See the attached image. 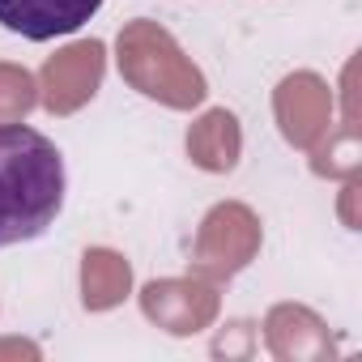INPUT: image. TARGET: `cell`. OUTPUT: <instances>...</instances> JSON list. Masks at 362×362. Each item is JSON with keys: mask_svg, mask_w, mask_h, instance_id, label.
Listing matches in <instances>:
<instances>
[{"mask_svg": "<svg viewBox=\"0 0 362 362\" xmlns=\"http://www.w3.org/2000/svg\"><path fill=\"white\" fill-rule=\"evenodd\" d=\"M64 153L30 124H0V247L39 239L64 209Z\"/></svg>", "mask_w": 362, "mask_h": 362, "instance_id": "obj_1", "label": "cell"}, {"mask_svg": "<svg viewBox=\"0 0 362 362\" xmlns=\"http://www.w3.org/2000/svg\"><path fill=\"white\" fill-rule=\"evenodd\" d=\"M98 9L103 0H0V26L30 43H47L60 35H77Z\"/></svg>", "mask_w": 362, "mask_h": 362, "instance_id": "obj_2", "label": "cell"}]
</instances>
